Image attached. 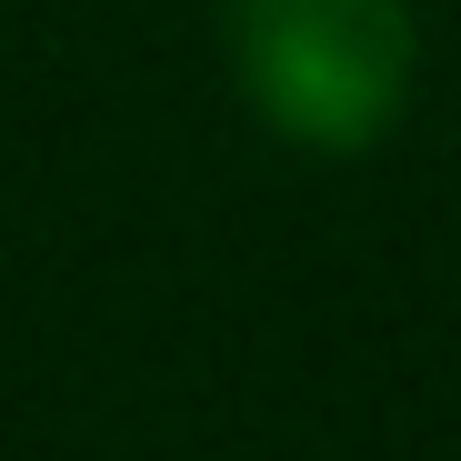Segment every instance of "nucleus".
<instances>
[{
    "instance_id": "1",
    "label": "nucleus",
    "mask_w": 461,
    "mask_h": 461,
    "mask_svg": "<svg viewBox=\"0 0 461 461\" xmlns=\"http://www.w3.org/2000/svg\"><path fill=\"white\" fill-rule=\"evenodd\" d=\"M221 31L241 101L312 150L381 140L421 70L411 0H221Z\"/></svg>"
}]
</instances>
